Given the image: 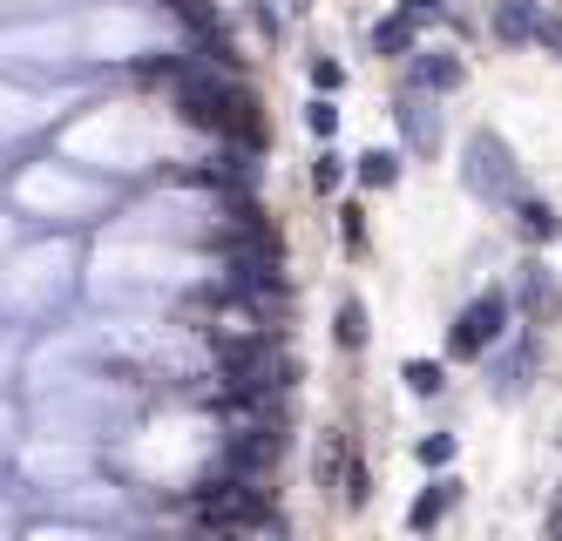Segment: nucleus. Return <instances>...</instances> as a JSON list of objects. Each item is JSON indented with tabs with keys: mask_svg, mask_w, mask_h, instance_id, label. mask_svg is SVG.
Masks as SVG:
<instances>
[{
	"mask_svg": "<svg viewBox=\"0 0 562 541\" xmlns=\"http://www.w3.org/2000/svg\"><path fill=\"white\" fill-rule=\"evenodd\" d=\"M170 75H177V109L196 122V129H211V136H224V143H245V136L265 143L258 95H251L231 68H217V61H177Z\"/></svg>",
	"mask_w": 562,
	"mask_h": 541,
	"instance_id": "f257e3e1",
	"label": "nucleus"
},
{
	"mask_svg": "<svg viewBox=\"0 0 562 541\" xmlns=\"http://www.w3.org/2000/svg\"><path fill=\"white\" fill-rule=\"evenodd\" d=\"M461 183H468L481 203H502V211H508L515 190H529V183H521V170H515V156H508V143H502L495 129H474V136H468Z\"/></svg>",
	"mask_w": 562,
	"mask_h": 541,
	"instance_id": "f03ea898",
	"label": "nucleus"
},
{
	"mask_svg": "<svg viewBox=\"0 0 562 541\" xmlns=\"http://www.w3.org/2000/svg\"><path fill=\"white\" fill-rule=\"evenodd\" d=\"M508 318H515V312H508L502 291H481V298H468L461 318L448 325V352H454V359H481V352H488L502 331H508Z\"/></svg>",
	"mask_w": 562,
	"mask_h": 541,
	"instance_id": "7ed1b4c3",
	"label": "nucleus"
},
{
	"mask_svg": "<svg viewBox=\"0 0 562 541\" xmlns=\"http://www.w3.org/2000/svg\"><path fill=\"white\" fill-rule=\"evenodd\" d=\"M393 122H400V136H407V149H414L420 162H434V156H440V109H434V95L407 89V95L393 102Z\"/></svg>",
	"mask_w": 562,
	"mask_h": 541,
	"instance_id": "20e7f679",
	"label": "nucleus"
},
{
	"mask_svg": "<svg viewBox=\"0 0 562 541\" xmlns=\"http://www.w3.org/2000/svg\"><path fill=\"white\" fill-rule=\"evenodd\" d=\"M461 81H468V61H461V55H448V48L407 55V89H420V95H454Z\"/></svg>",
	"mask_w": 562,
	"mask_h": 541,
	"instance_id": "39448f33",
	"label": "nucleus"
},
{
	"mask_svg": "<svg viewBox=\"0 0 562 541\" xmlns=\"http://www.w3.org/2000/svg\"><path fill=\"white\" fill-rule=\"evenodd\" d=\"M508 224L529 237V244H549V237H562V217H555V203L549 196H536V190H515L508 196Z\"/></svg>",
	"mask_w": 562,
	"mask_h": 541,
	"instance_id": "423d86ee",
	"label": "nucleus"
},
{
	"mask_svg": "<svg viewBox=\"0 0 562 541\" xmlns=\"http://www.w3.org/2000/svg\"><path fill=\"white\" fill-rule=\"evenodd\" d=\"M542 27V0H502L495 8V41H508V48H529Z\"/></svg>",
	"mask_w": 562,
	"mask_h": 541,
	"instance_id": "0eeeda50",
	"label": "nucleus"
},
{
	"mask_svg": "<svg viewBox=\"0 0 562 541\" xmlns=\"http://www.w3.org/2000/svg\"><path fill=\"white\" fill-rule=\"evenodd\" d=\"M536 359H542V346H536V331H521V346H515L508 359H495V399H515L521 386H529V372H536Z\"/></svg>",
	"mask_w": 562,
	"mask_h": 541,
	"instance_id": "6e6552de",
	"label": "nucleus"
},
{
	"mask_svg": "<svg viewBox=\"0 0 562 541\" xmlns=\"http://www.w3.org/2000/svg\"><path fill=\"white\" fill-rule=\"evenodd\" d=\"M454 501H461V481H454V474H440V481H427V494H420V501H414L407 528H420V534H427V528H434L440 515L454 508Z\"/></svg>",
	"mask_w": 562,
	"mask_h": 541,
	"instance_id": "1a4fd4ad",
	"label": "nucleus"
},
{
	"mask_svg": "<svg viewBox=\"0 0 562 541\" xmlns=\"http://www.w3.org/2000/svg\"><path fill=\"white\" fill-rule=\"evenodd\" d=\"M333 339H339L346 352H367L373 325H367V305H359V298H339V312H333Z\"/></svg>",
	"mask_w": 562,
	"mask_h": 541,
	"instance_id": "9d476101",
	"label": "nucleus"
},
{
	"mask_svg": "<svg viewBox=\"0 0 562 541\" xmlns=\"http://www.w3.org/2000/svg\"><path fill=\"white\" fill-rule=\"evenodd\" d=\"M373 55H386V61H400V55H414V21L400 14V8H393V14H386L380 27H373Z\"/></svg>",
	"mask_w": 562,
	"mask_h": 541,
	"instance_id": "9b49d317",
	"label": "nucleus"
},
{
	"mask_svg": "<svg viewBox=\"0 0 562 541\" xmlns=\"http://www.w3.org/2000/svg\"><path fill=\"white\" fill-rule=\"evenodd\" d=\"M352 177L367 183V190H393V183H400V156H393V149H359Z\"/></svg>",
	"mask_w": 562,
	"mask_h": 541,
	"instance_id": "f8f14e48",
	"label": "nucleus"
},
{
	"mask_svg": "<svg viewBox=\"0 0 562 541\" xmlns=\"http://www.w3.org/2000/svg\"><path fill=\"white\" fill-rule=\"evenodd\" d=\"M312 481L339 494V481H346V433H326V440H318V461H312Z\"/></svg>",
	"mask_w": 562,
	"mask_h": 541,
	"instance_id": "ddd939ff",
	"label": "nucleus"
},
{
	"mask_svg": "<svg viewBox=\"0 0 562 541\" xmlns=\"http://www.w3.org/2000/svg\"><path fill=\"white\" fill-rule=\"evenodd\" d=\"M400 380H407V393H414V399H440L448 372H440V359H407V365H400Z\"/></svg>",
	"mask_w": 562,
	"mask_h": 541,
	"instance_id": "4468645a",
	"label": "nucleus"
},
{
	"mask_svg": "<svg viewBox=\"0 0 562 541\" xmlns=\"http://www.w3.org/2000/svg\"><path fill=\"white\" fill-rule=\"evenodd\" d=\"M305 122H312V136H318V143H326V136H339V102H333L326 89H318V95L305 102Z\"/></svg>",
	"mask_w": 562,
	"mask_h": 541,
	"instance_id": "2eb2a0df",
	"label": "nucleus"
},
{
	"mask_svg": "<svg viewBox=\"0 0 562 541\" xmlns=\"http://www.w3.org/2000/svg\"><path fill=\"white\" fill-rule=\"evenodd\" d=\"M339 183H346V156H333V149H318V156H312V190H318V196H333Z\"/></svg>",
	"mask_w": 562,
	"mask_h": 541,
	"instance_id": "dca6fc26",
	"label": "nucleus"
},
{
	"mask_svg": "<svg viewBox=\"0 0 562 541\" xmlns=\"http://www.w3.org/2000/svg\"><path fill=\"white\" fill-rule=\"evenodd\" d=\"M339 244L346 251H367V211L359 203H339Z\"/></svg>",
	"mask_w": 562,
	"mask_h": 541,
	"instance_id": "f3484780",
	"label": "nucleus"
},
{
	"mask_svg": "<svg viewBox=\"0 0 562 541\" xmlns=\"http://www.w3.org/2000/svg\"><path fill=\"white\" fill-rule=\"evenodd\" d=\"M414 453H420V467H448L454 453H461V440H454V433H427Z\"/></svg>",
	"mask_w": 562,
	"mask_h": 541,
	"instance_id": "a211bd4d",
	"label": "nucleus"
},
{
	"mask_svg": "<svg viewBox=\"0 0 562 541\" xmlns=\"http://www.w3.org/2000/svg\"><path fill=\"white\" fill-rule=\"evenodd\" d=\"M400 14H407L414 27H434V21H454L448 8H440V0H400Z\"/></svg>",
	"mask_w": 562,
	"mask_h": 541,
	"instance_id": "6ab92c4d",
	"label": "nucleus"
},
{
	"mask_svg": "<svg viewBox=\"0 0 562 541\" xmlns=\"http://www.w3.org/2000/svg\"><path fill=\"white\" fill-rule=\"evenodd\" d=\"M339 81H346V68H339V61H312V89H326V95H333Z\"/></svg>",
	"mask_w": 562,
	"mask_h": 541,
	"instance_id": "aec40b11",
	"label": "nucleus"
},
{
	"mask_svg": "<svg viewBox=\"0 0 562 541\" xmlns=\"http://www.w3.org/2000/svg\"><path fill=\"white\" fill-rule=\"evenodd\" d=\"M536 41H542V48H549V55L562 61V21H549V14H542V27H536Z\"/></svg>",
	"mask_w": 562,
	"mask_h": 541,
	"instance_id": "412c9836",
	"label": "nucleus"
}]
</instances>
